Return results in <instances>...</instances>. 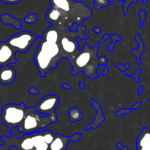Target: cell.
<instances>
[{"label":"cell","instance_id":"obj_7","mask_svg":"<svg viewBox=\"0 0 150 150\" xmlns=\"http://www.w3.org/2000/svg\"><path fill=\"white\" fill-rule=\"evenodd\" d=\"M98 48L93 51L94 48H90L87 44L85 43L82 50H80L70 60L71 65L73 67V76H76L79 74L81 70L85 71V69L87 68V64H90L91 59L94 55H96L98 53Z\"/></svg>","mask_w":150,"mask_h":150},{"label":"cell","instance_id":"obj_28","mask_svg":"<svg viewBox=\"0 0 150 150\" xmlns=\"http://www.w3.org/2000/svg\"><path fill=\"white\" fill-rule=\"evenodd\" d=\"M79 24L77 23H74L73 24V26H71V27L70 28V29H68L69 31H70V32H77L78 30V28H79Z\"/></svg>","mask_w":150,"mask_h":150},{"label":"cell","instance_id":"obj_4","mask_svg":"<svg viewBox=\"0 0 150 150\" xmlns=\"http://www.w3.org/2000/svg\"><path fill=\"white\" fill-rule=\"evenodd\" d=\"M58 120L57 114H51L45 117L35 109V106H31L26 109V115L23 122L18 127L19 131L26 134L45 130L48 125L55 123Z\"/></svg>","mask_w":150,"mask_h":150},{"label":"cell","instance_id":"obj_5","mask_svg":"<svg viewBox=\"0 0 150 150\" xmlns=\"http://www.w3.org/2000/svg\"><path fill=\"white\" fill-rule=\"evenodd\" d=\"M24 103L21 104L10 103L4 105L1 111V120L10 133L12 128L19 127L24 119L26 113Z\"/></svg>","mask_w":150,"mask_h":150},{"label":"cell","instance_id":"obj_34","mask_svg":"<svg viewBox=\"0 0 150 150\" xmlns=\"http://www.w3.org/2000/svg\"><path fill=\"white\" fill-rule=\"evenodd\" d=\"M108 72H109V70H108V67H105V70H104V71H103V76H107V75H108Z\"/></svg>","mask_w":150,"mask_h":150},{"label":"cell","instance_id":"obj_6","mask_svg":"<svg viewBox=\"0 0 150 150\" xmlns=\"http://www.w3.org/2000/svg\"><path fill=\"white\" fill-rule=\"evenodd\" d=\"M37 38L38 37L29 31H21L8 38L7 42L18 53L23 54L31 49Z\"/></svg>","mask_w":150,"mask_h":150},{"label":"cell","instance_id":"obj_36","mask_svg":"<svg viewBox=\"0 0 150 150\" xmlns=\"http://www.w3.org/2000/svg\"><path fill=\"white\" fill-rule=\"evenodd\" d=\"M148 100H149V101H150V98H149V99H148Z\"/></svg>","mask_w":150,"mask_h":150},{"label":"cell","instance_id":"obj_22","mask_svg":"<svg viewBox=\"0 0 150 150\" xmlns=\"http://www.w3.org/2000/svg\"><path fill=\"white\" fill-rule=\"evenodd\" d=\"M106 66L107 64H98V67L96 70V75L98 76V78H100L101 76H103V71L104 70H105Z\"/></svg>","mask_w":150,"mask_h":150},{"label":"cell","instance_id":"obj_2","mask_svg":"<svg viewBox=\"0 0 150 150\" xmlns=\"http://www.w3.org/2000/svg\"><path fill=\"white\" fill-rule=\"evenodd\" d=\"M40 42L34 55L35 66L41 77L57 67V63L62 58L64 54L59 45V29L54 26H50L41 35Z\"/></svg>","mask_w":150,"mask_h":150},{"label":"cell","instance_id":"obj_1","mask_svg":"<svg viewBox=\"0 0 150 150\" xmlns=\"http://www.w3.org/2000/svg\"><path fill=\"white\" fill-rule=\"evenodd\" d=\"M51 7L46 12L45 19L52 26L68 30L74 23L91 18L92 9L81 1L75 0H49Z\"/></svg>","mask_w":150,"mask_h":150},{"label":"cell","instance_id":"obj_29","mask_svg":"<svg viewBox=\"0 0 150 150\" xmlns=\"http://www.w3.org/2000/svg\"><path fill=\"white\" fill-rule=\"evenodd\" d=\"M117 148L121 150H129V148L126 146H122L121 143H118L117 144Z\"/></svg>","mask_w":150,"mask_h":150},{"label":"cell","instance_id":"obj_37","mask_svg":"<svg viewBox=\"0 0 150 150\" xmlns=\"http://www.w3.org/2000/svg\"><path fill=\"white\" fill-rule=\"evenodd\" d=\"M137 1H138V0H137Z\"/></svg>","mask_w":150,"mask_h":150},{"label":"cell","instance_id":"obj_27","mask_svg":"<svg viewBox=\"0 0 150 150\" xmlns=\"http://www.w3.org/2000/svg\"><path fill=\"white\" fill-rule=\"evenodd\" d=\"M29 92L31 95H39L40 91L38 90L36 87H35V86H32V87L29 88Z\"/></svg>","mask_w":150,"mask_h":150},{"label":"cell","instance_id":"obj_15","mask_svg":"<svg viewBox=\"0 0 150 150\" xmlns=\"http://www.w3.org/2000/svg\"><path fill=\"white\" fill-rule=\"evenodd\" d=\"M1 20L2 23L5 25H12L18 29H21V23L20 21L15 18L13 16H11L10 14H4L1 16Z\"/></svg>","mask_w":150,"mask_h":150},{"label":"cell","instance_id":"obj_26","mask_svg":"<svg viewBox=\"0 0 150 150\" xmlns=\"http://www.w3.org/2000/svg\"><path fill=\"white\" fill-rule=\"evenodd\" d=\"M21 0H0V1L7 4H18Z\"/></svg>","mask_w":150,"mask_h":150},{"label":"cell","instance_id":"obj_14","mask_svg":"<svg viewBox=\"0 0 150 150\" xmlns=\"http://www.w3.org/2000/svg\"><path fill=\"white\" fill-rule=\"evenodd\" d=\"M135 40H136V42H137L138 44H139V48H138V49H133V48H132L131 51L133 55L136 57L138 64H140L141 56H142L144 51V42L143 40H142V38L140 37V35H139V34H136V38H135Z\"/></svg>","mask_w":150,"mask_h":150},{"label":"cell","instance_id":"obj_8","mask_svg":"<svg viewBox=\"0 0 150 150\" xmlns=\"http://www.w3.org/2000/svg\"><path fill=\"white\" fill-rule=\"evenodd\" d=\"M59 103V98L56 95H48L41 98L35 105V109L40 114L45 117L56 114V109Z\"/></svg>","mask_w":150,"mask_h":150},{"label":"cell","instance_id":"obj_3","mask_svg":"<svg viewBox=\"0 0 150 150\" xmlns=\"http://www.w3.org/2000/svg\"><path fill=\"white\" fill-rule=\"evenodd\" d=\"M56 136V133L50 130H42L23 136L21 139L12 134L10 138L4 136L14 145L18 150H49V146Z\"/></svg>","mask_w":150,"mask_h":150},{"label":"cell","instance_id":"obj_13","mask_svg":"<svg viewBox=\"0 0 150 150\" xmlns=\"http://www.w3.org/2000/svg\"><path fill=\"white\" fill-rule=\"evenodd\" d=\"M70 142V137L56 134L55 138L49 146V150H66Z\"/></svg>","mask_w":150,"mask_h":150},{"label":"cell","instance_id":"obj_18","mask_svg":"<svg viewBox=\"0 0 150 150\" xmlns=\"http://www.w3.org/2000/svg\"><path fill=\"white\" fill-rule=\"evenodd\" d=\"M38 20V16L37 15H35V13H31V14L28 15L27 16L24 18L23 21L26 23H28V24H32V23H35V22L37 21Z\"/></svg>","mask_w":150,"mask_h":150},{"label":"cell","instance_id":"obj_31","mask_svg":"<svg viewBox=\"0 0 150 150\" xmlns=\"http://www.w3.org/2000/svg\"><path fill=\"white\" fill-rule=\"evenodd\" d=\"M62 86L63 89H67V90H70V89H72L71 86H70V85L68 83H62Z\"/></svg>","mask_w":150,"mask_h":150},{"label":"cell","instance_id":"obj_32","mask_svg":"<svg viewBox=\"0 0 150 150\" xmlns=\"http://www.w3.org/2000/svg\"><path fill=\"white\" fill-rule=\"evenodd\" d=\"M93 32H95V33H96V34L100 33V32H101L100 28H99V27H95V28H94V29H93Z\"/></svg>","mask_w":150,"mask_h":150},{"label":"cell","instance_id":"obj_10","mask_svg":"<svg viewBox=\"0 0 150 150\" xmlns=\"http://www.w3.org/2000/svg\"><path fill=\"white\" fill-rule=\"evenodd\" d=\"M16 78V70L13 66H0V83L11 84Z\"/></svg>","mask_w":150,"mask_h":150},{"label":"cell","instance_id":"obj_25","mask_svg":"<svg viewBox=\"0 0 150 150\" xmlns=\"http://www.w3.org/2000/svg\"><path fill=\"white\" fill-rule=\"evenodd\" d=\"M117 67L120 70V71L122 72V73H125V72L130 67V64H129V63H127L125 65H122V64L119 63V64H117Z\"/></svg>","mask_w":150,"mask_h":150},{"label":"cell","instance_id":"obj_23","mask_svg":"<svg viewBox=\"0 0 150 150\" xmlns=\"http://www.w3.org/2000/svg\"><path fill=\"white\" fill-rule=\"evenodd\" d=\"M141 73H142V70H141V69L139 68L137 70H136V72L135 73L134 75H127V76H129L130 78H131V79H133L136 82H137V83H139V77H140Z\"/></svg>","mask_w":150,"mask_h":150},{"label":"cell","instance_id":"obj_20","mask_svg":"<svg viewBox=\"0 0 150 150\" xmlns=\"http://www.w3.org/2000/svg\"><path fill=\"white\" fill-rule=\"evenodd\" d=\"M139 18L140 19V28L143 27L144 22L146 21V11L144 10H142L139 12Z\"/></svg>","mask_w":150,"mask_h":150},{"label":"cell","instance_id":"obj_16","mask_svg":"<svg viewBox=\"0 0 150 150\" xmlns=\"http://www.w3.org/2000/svg\"><path fill=\"white\" fill-rule=\"evenodd\" d=\"M68 117L70 122H77L83 118V114L79 108H72L68 111Z\"/></svg>","mask_w":150,"mask_h":150},{"label":"cell","instance_id":"obj_30","mask_svg":"<svg viewBox=\"0 0 150 150\" xmlns=\"http://www.w3.org/2000/svg\"><path fill=\"white\" fill-rule=\"evenodd\" d=\"M142 102H137L136 103H135L134 105H133V106L131 107V109L132 110H137L138 108H139V107L141 106V105H142Z\"/></svg>","mask_w":150,"mask_h":150},{"label":"cell","instance_id":"obj_35","mask_svg":"<svg viewBox=\"0 0 150 150\" xmlns=\"http://www.w3.org/2000/svg\"><path fill=\"white\" fill-rule=\"evenodd\" d=\"M79 88H80V89H84L85 84L82 81L79 82Z\"/></svg>","mask_w":150,"mask_h":150},{"label":"cell","instance_id":"obj_21","mask_svg":"<svg viewBox=\"0 0 150 150\" xmlns=\"http://www.w3.org/2000/svg\"><path fill=\"white\" fill-rule=\"evenodd\" d=\"M131 108H122V109L119 110L117 112L115 113V115L117 117H121L123 115H128L131 112Z\"/></svg>","mask_w":150,"mask_h":150},{"label":"cell","instance_id":"obj_33","mask_svg":"<svg viewBox=\"0 0 150 150\" xmlns=\"http://www.w3.org/2000/svg\"><path fill=\"white\" fill-rule=\"evenodd\" d=\"M143 90H144V86H139V91H138V94H139V95H141L142 94V92H143Z\"/></svg>","mask_w":150,"mask_h":150},{"label":"cell","instance_id":"obj_17","mask_svg":"<svg viewBox=\"0 0 150 150\" xmlns=\"http://www.w3.org/2000/svg\"><path fill=\"white\" fill-rule=\"evenodd\" d=\"M111 43L109 44L108 47V51L109 52H113L114 49V44H115L116 42H120V41L122 40V38L118 34H113L111 37Z\"/></svg>","mask_w":150,"mask_h":150},{"label":"cell","instance_id":"obj_12","mask_svg":"<svg viewBox=\"0 0 150 150\" xmlns=\"http://www.w3.org/2000/svg\"><path fill=\"white\" fill-rule=\"evenodd\" d=\"M91 103H92V105L93 106V108L97 110V114L95 115V118L94 120V122L92 123L87 125L85 127L84 130H87L89 129H97L104 121H105V118L103 115V113L102 110L100 108V103L97 102L95 100L91 99Z\"/></svg>","mask_w":150,"mask_h":150},{"label":"cell","instance_id":"obj_19","mask_svg":"<svg viewBox=\"0 0 150 150\" xmlns=\"http://www.w3.org/2000/svg\"><path fill=\"white\" fill-rule=\"evenodd\" d=\"M10 133L13 135H14L16 137H17L18 139H21L23 136L26 135V133H22V132L19 131L18 127H15L13 128H12L11 131H10Z\"/></svg>","mask_w":150,"mask_h":150},{"label":"cell","instance_id":"obj_9","mask_svg":"<svg viewBox=\"0 0 150 150\" xmlns=\"http://www.w3.org/2000/svg\"><path fill=\"white\" fill-rule=\"evenodd\" d=\"M17 51L6 42L0 40V66H6L10 64H16Z\"/></svg>","mask_w":150,"mask_h":150},{"label":"cell","instance_id":"obj_11","mask_svg":"<svg viewBox=\"0 0 150 150\" xmlns=\"http://www.w3.org/2000/svg\"><path fill=\"white\" fill-rule=\"evenodd\" d=\"M136 150H150V129L143 127L136 139Z\"/></svg>","mask_w":150,"mask_h":150},{"label":"cell","instance_id":"obj_24","mask_svg":"<svg viewBox=\"0 0 150 150\" xmlns=\"http://www.w3.org/2000/svg\"><path fill=\"white\" fill-rule=\"evenodd\" d=\"M81 136H82V133H76V134L70 136V142H73V143H76V142H78L79 140H80Z\"/></svg>","mask_w":150,"mask_h":150}]
</instances>
